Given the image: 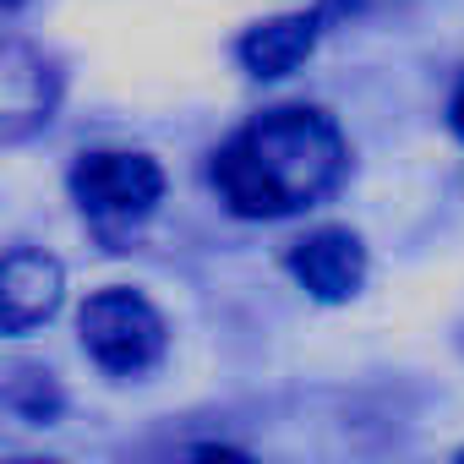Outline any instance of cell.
<instances>
[{"mask_svg": "<svg viewBox=\"0 0 464 464\" xmlns=\"http://www.w3.org/2000/svg\"><path fill=\"white\" fill-rule=\"evenodd\" d=\"M350 148L334 115L312 104H279L241 126L213 159V186L241 218H290L323 202L344 180Z\"/></svg>", "mask_w": 464, "mask_h": 464, "instance_id": "cell-1", "label": "cell"}, {"mask_svg": "<svg viewBox=\"0 0 464 464\" xmlns=\"http://www.w3.org/2000/svg\"><path fill=\"white\" fill-rule=\"evenodd\" d=\"M72 197L88 213V224L104 241H121L126 229H137L159 197H164V169L148 153H121V148H99L82 153L72 169Z\"/></svg>", "mask_w": 464, "mask_h": 464, "instance_id": "cell-2", "label": "cell"}, {"mask_svg": "<svg viewBox=\"0 0 464 464\" xmlns=\"http://www.w3.org/2000/svg\"><path fill=\"white\" fill-rule=\"evenodd\" d=\"M77 328H82L88 355H93L104 372H115V377L148 372V366L164 355V317L153 312V301H148V295L121 290V285H110V290L88 295V306H82V323H77Z\"/></svg>", "mask_w": 464, "mask_h": 464, "instance_id": "cell-3", "label": "cell"}, {"mask_svg": "<svg viewBox=\"0 0 464 464\" xmlns=\"http://www.w3.org/2000/svg\"><path fill=\"white\" fill-rule=\"evenodd\" d=\"M55 99H61L55 66L34 44L6 39V50H0V137L23 142L28 131H39L55 115Z\"/></svg>", "mask_w": 464, "mask_h": 464, "instance_id": "cell-4", "label": "cell"}, {"mask_svg": "<svg viewBox=\"0 0 464 464\" xmlns=\"http://www.w3.org/2000/svg\"><path fill=\"white\" fill-rule=\"evenodd\" d=\"M290 274L317 295V301H350L366 285V246L355 229H312L290 246Z\"/></svg>", "mask_w": 464, "mask_h": 464, "instance_id": "cell-5", "label": "cell"}, {"mask_svg": "<svg viewBox=\"0 0 464 464\" xmlns=\"http://www.w3.org/2000/svg\"><path fill=\"white\" fill-rule=\"evenodd\" d=\"M66 274L50 252L34 246H12L6 263H0V328L6 334H28L39 328L55 306H61Z\"/></svg>", "mask_w": 464, "mask_h": 464, "instance_id": "cell-6", "label": "cell"}, {"mask_svg": "<svg viewBox=\"0 0 464 464\" xmlns=\"http://www.w3.org/2000/svg\"><path fill=\"white\" fill-rule=\"evenodd\" d=\"M328 0L312 12H290V17H274V23H257L246 39H241V66L252 77H290L323 39V23H328Z\"/></svg>", "mask_w": 464, "mask_h": 464, "instance_id": "cell-7", "label": "cell"}, {"mask_svg": "<svg viewBox=\"0 0 464 464\" xmlns=\"http://www.w3.org/2000/svg\"><path fill=\"white\" fill-rule=\"evenodd\" d=\"M6 404L23 410L28 420H50V415L61 410V393H55L50 372H17V377L6 382Z\"/></svg>", "mask_w": 464, "mask_h": 464, "instance_id": "cell-8", "label": "cell"}, {"mask_svg": "<svg viewBox=\"0 0 464 464\" xmlns=\"http://www.w3.org/2000/svg\"><path fill=\"white\" fill-rule=\"evenodd\" d=\"M191 464H252L241 448H224V442H208V448H197L191 453Z\"/></svg>", "mask_w": 464, "mask_h": 464, "instance_id": "cell-9", "label": "cell"}, {"mask_svg": "<svg viewBox=\"0 0 464 464\" xmlns=\"http://www.w3.org/2000/svg\"><path fill=\"white\" fill-rule=\"evenodd\" d=\"M453 126H459V137H464V82H459V93H453Z\"/></svg>", "mask_w": 464, "mask_h": 464, "instance_id": "cell-10", "label": "cell"}, {"mask_svg": "<svg viewBox=\"0 0 464 464\" xmlns=\"http://www.w3.org/2000/svg\"><path fill=\"white\" fill-rule=\"evenodd\" d=\"M12 464H50V459H12Z\"/></svg>", "mask_w": 464, "mask_h": 464, "instance_id": "cell-11", "label": "cell"}, {"mask_svg": "<svg viewBox=\"0 0 464 464\" xmlns=\"http://www.w3.org/2000/svg\"><path fill=\"white\" fill-rule=\"evenodd\" d=\"M459 464H464V453H459Z\"/></svg>", "mask_w": 464, "mask_h": 464, "instance_id": "cell-12", "label": "cell"}]
</instances>
